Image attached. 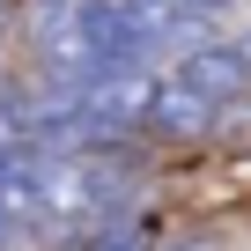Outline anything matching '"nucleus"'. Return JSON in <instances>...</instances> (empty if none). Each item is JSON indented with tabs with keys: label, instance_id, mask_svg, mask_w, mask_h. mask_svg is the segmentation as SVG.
<instances>
[{
	"label": "nucleus",
	"instance_id": "f257e3e1",
	"mask_svg": "<svg viewBox=\"0 0 251 251\" xmlns=\"http://www.w3.org/2000/svg\"><path fill=\"white\" fill-rule=\"evenodd\" d=\"M177 81H185V89H200L207 103H222V96H236V89L251 81V59H244L236 45H185Z\"/></svg>",
	"mask_w": 251,
	"mask_h": 251
},
{
	"label": "nucleus",
	"instance_id": "7ed1b4c3",
	"mask_svg": "<svg viewBox=\"0 0 251 251\" xmlns=\"http://www.w3.org/2000/svg\"><path fill=\"white\" fill-rule=\"evenodd\" d=\"M8 23H15V8H8V0H0V37H8Z\"/></svg>",
	"mask_w": 251,
	"mask_h": 251
},
{
	"label": "nucleus",
	"instance_id": "f03ea898",
	"mask_svg": "<svg viewBox=\"0 0 251 251\" xmlns=\"http://www.w3.org/2000/svg\"><path fill=\"white\" fill-rule=\"evenodd\" d=\"M214 111H222V103H207L200 89H185L177 74H163V81H155V111H148V126H163V133H207Z\"/></svg>",
	"mask_w": 251,
	"mask_h": 251
}]
</instances>
